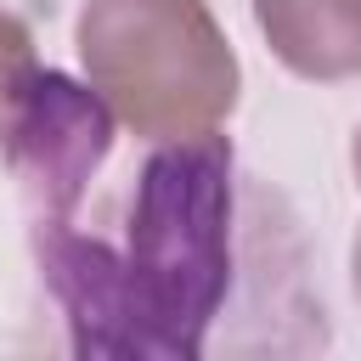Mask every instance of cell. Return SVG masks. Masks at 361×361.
Segmentation results:
<instances>
[{"mask_svg":"<svg viewBox=\"0 0 361 361\" xmlns=\"http://www.w3.org/2000/svg\"><path fill=\"white\" fill-rule=\"evenodd\" d=\"M45 231V276L85 333L102 322L96 350L197 355L231 276V141H158L130 192L124 254L68 226Z\"/></svg>","mask_w":361,"mask_h":361,"instance_id":"cell-1","label":"cell"},{"mask_svg":"<svg viewBox=\"0 0 361 361\" xmlns=\"http://www.w3.org/2000/svg\"><path fill=\"white\" fill-rule=\"evenodd\" d=\"M73 45L90 90L141 141L209 135L243 90L237 51L209 0H85Z\"/></svg>","mask_w":361,"mask_h":361,"instance_id":"cell-2","label":"cell"},{"mask_svg":"<svg viewBox=\"0 0 361 361\" xmlns=\"http://www.w3.org/2000/svg\"><path fill=\"white\" fill-rule=\"evenodd\" d=\"M0 147H6L11 180L23 186L28 214L39 226H68L90 175L113 152V107L90 85H79L56 68H39V79H34L28 102L17 107L11 130L0 135Z\"/></svg>","mask_w":361,"mask_h":361,"instance_id":"cell-3","label":"cell"},{"mask_svg":"<svg viewBox=\"0 0 361 361\" xmlns=\"http://www.w3.org/2000/svg\"><path fill=\"white\" fill-rule=\"evenodd\" d=\"M254 23L271 56L310 79H361V0H254Z\"/></svg>","mask_w":361,"mask_h":361,"instance_id":"cell-4","label":"cell"},{"mask_svg":"<svg viewBox=\"0 0 361 361\" xmlns=\"http://www.w3.org/2000/svg\"><path fill=\"white\" fill-rule=\"evenodd\" d=\"M34 79H39L34 28H28L17 11H6V6H0V135L11 130V118H17V107L28 102Z\"/></svg>","mask_w":361,"mask_h":361,"instance_id":"cell-5","label":"cell"},{"mask_svg":"<svg viewBox=\"0 0 361 361\" xmlns=\"http://www.w3.org/2000/svg\"><path fill=\"white\" fill-rule=\"evenodd\" d=\"M350 271H355V299H361V231H355V254H350Z\"/></svg>","mask_w":361,"mask_h":361,"instance_id":"cell-6","label":"cell"},{"mask_svg":"<svg viewBox=\"0 0 361 361\" xmlns=\"http://www.w3.org/2000/svg\"><path fill=\"white\" fill-rule=\"evenodd\" d=\"M350 169H355V186H361V130H355V141H350Z\"/></svg>","mask_w":361,"mask_h":361,"instance_id":"cell-7","label":"cell"}]
</instances>
